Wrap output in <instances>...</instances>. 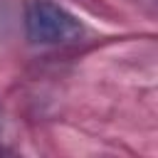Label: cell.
Here are the masks:
<instances>
[{
	"mask_svg": "<svg viewBox=\"0 0 158 158\" xmlns=\"http://www.w3.org/2000/svg\"><path fill=\"white\" fill-rule=\"evenodd\" d=\"M27 37L37 44H67L77 42L84 32L81 22L52 0H30L25 7Z\"/></svg>",
	"mask_w": 158,
	"mask_h": 158,
	"instance_id": "obj_1",
	"label": "cell"
}]
</instances>
